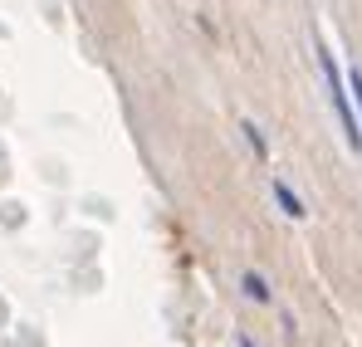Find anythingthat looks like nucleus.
<instances>
[{
	"label": "nucleus",
	"mask_w": 362,
	"mask_h": 347,
	"mask_svg": "<svg viewBox=\"0 0 362 347\" xmlns=\"http://www.w3.org/2000/svg\"><path fill=\"white\" fill-rule=\"evenodd\" d=\"M245 293H250V298H255V303H269V289H264V279H259V274H255V269H250V274H245Z\"/></svg>",
	"instance_id": "3"
},
{
	"label": "nucleus",
	"mask_w": 362,
	"mask_h": 347,
	"mask_svg": "<svg viewBox=\"0 0 362 347\" xmlns=\"http://www.w3.org/2000/svg\"><path fill=\"white\" fill-rule=\"evenodd\" d=\"M274 201H279V206H284V216H294V220L308 216V211H303V201L289 191V181H279V176H274Z\"/></svg>",
	"instance_id": "2"
},
{
	"label": "nucleus",
	"mask_w": 362,
	"mask_h": 347,
	"mask_svg": "<svg viewBox=\"0 0 362 347\" xmlns=\"http://www.w3.org/2000/svg\"><path fill=\"white\" fill-rule=\"evenodd\" d=\"M348 88H353V93H358V108H362V69H358V64H353V69H348Z\"/></svg>",
	"instance_id": "4"
},
{
	"label": "nucleus",
	"mask_w": 362,
	"mask_h": 347,
	"mask_svg": "<svg viewBox=\"0 0 362 347\" xmlns=\"http://www.w3.org/2000/svg\"><path fill=\"white\" fill-rule=\"evenodd\" d=\"M323 64V78H328V98H333V108H338V117H343V132H348V142L353 147H362V122L358 113H353V103H348V88H343V78H338V64L323 54L318 59Z\"/></svg>",
	"instance_id": "1"
}]
</instances>
